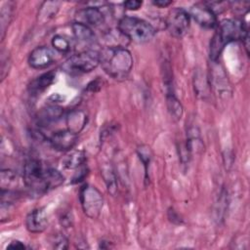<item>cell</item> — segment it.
I'll return each mask as SVG.
<instances>
[{
    "label": "cell",
    "mask_w": 250,
    "mask_h": 250,
    "mask_svg": "<svg viewBox=\"0 0 250 250\" xmlns=\"http://www.w3.org/2000/svg\"><path fill=\"white\" fill-rule=\"evenodd\" d=\"M51 146L59 151H69L77 143V134L68 129L54 132L49 138Z\"/></svg>",
    "instance_id": "cell-9"
},
{
    "label": "cell",
    "mask_w": 250,
    "mask_h": 250,
    "mask_svg": "<svg viewBox=\"0 0 250 250\" xmlns=\"http://www.w3.org/2000/svg\"><path fill=\"white\" fill-rule=\"evenodd\" d=\"M55 61V53L46 46L36 47L31 51L28 57V64L36 69L46 68Z\"/></svg>",
    "instance_id": "cell-10"
},
{
    "label": "cell",
    "mask_w": 250,
    "mask_h": 250,
    "mask_svg": "<svg viewBox=\"0 0 250 250\" xmlns=\"http://www.w3.org/2000/svg\"><path fill=\"white\" fill-rule=\"evenodd\" d=\"M138 155L140 159L142 160L144 166H145V174H146V181H148V166L151 160V152L150 148L147 146H141L138 148Z\"/></svg>",
    "instance_id": "cell-24"
},
{
    "label": "cell",
    "mask_w": 250,
    "mask_h": 250,
    "mask_svg": "<svg viewBox=\"0 0 250 250\" xmlns=\"http://www.w3.org/2000/svg\"><path fill=\"white\" fill-rule=\"evenodd\" d=\"M152 4L157 6V7H160V8H165V7L169 6V5H171L172 1H169V0H156V1H153Z\"/></svg>",
    "instance_id": "cell-31"
},
{
    "label": "cell",
    "mask_w": 250,
    "mask_h": 250,
    "mask_svg": "<svg viewBox=\"0 0 250 250\" xmlns=\"http://www.w3.org/2000/svg\"><path fill=\"white\" fill-rule=\"evenodd\" d=\"M226 207H227V191L223 188L216 202V208H215L216 220H219V221L223 220Z\"/></svg>",
    "instance_id": "cell-25"
},
{
    "label": "cell",
    "mask_w": 250,
    "mask_h": 250,
    "mask_svg": "<svg viewBox=\"0 0 250 250\" xmlns=\"http://www.w3.org/2000/svg\"><path fill=\"white\" fill-rule=\"evenodd\" d=\"M13 10L14 4L12 2H8L2 6L1 9V38L4 37L5 30L7 25H9L12 18H13Z\"/></svg>",
    "instance_id": "cell-22"
},
{
    "label": "cell",
    "mask_w": 250,
    "mask_h": 250,
    "mask_svg": "<svg viewBox=\"0 0 250 250\" xmlns=\"http://www.w3.org/2000/svg\"><path fill=\"white\" fill-rule=\"evenodd\" d=\"M87 120L88 117L84 110L72 109L66 114L65 117L66 129L75 134H78L84 129L85 125L87 124Z\"/></svg>",
    "instance_id": "cell-14"
},
{
    "label": "cell",
    "mask_w": 250,
    "mask_h": 250,
    "mask_svg": "<svg viewBox=\"0 0 250 250\" xmlns=\"http://www.w3.org/2000/svg\"><path fill=\"white\" fill-rule=\"evenodd\" d=\"M19 184V177L16 172L6 169L1 171V189L15 190V188Z\"/></svg>",
    "instance_id": "cell-21"
},
{
    "label": "cell",
    "mask_w": 250,
    "mask_h": 250,
    "mask_svg": "<svg viewBox=\"0 0 250 250\" xmlns=\"http://www.w3.org/2000/svg\"><path fill=\"white\" fill-rule=\"evenodd\" d=\"M189 24L190 17L183 8H175L170 11L166 20V26L169 33L176 38L184 37L189 29Z\"/></svg>",
    "instance_id": "cell-7"
},
{
    "label": "cell",
    "mask_w": 250,
    "mask_h": 250,
    "mask_svg": "<svg viewBox=\"0 0 250 250\" xmlns=\"http://www.w3.org/2000/svg\"><path fill=\"white\" fill-rule=\"evenodd\" d=\"M103 174H104V178L106 183L108 191L111 194H114L117 190V186H116V180H115V176H114L113 172L110 171L109 169H106V170H104Z\"/></svg>",
    "instance_id": "cell-26"
},
{
    "label": "cell",
    "mask_w": 250,
    "mask_h": 250,
    "mask_svg": "<svg viewBox=\"0 0 250 250\" xmlns=\"http://www.w3.org/2000/svg\"><path fill=\"white\" fill-rule=\"evenodd\" d=\"M99 56L104 72L116 80L125 79L132 70V54L123 46H106L99 51Z\"/></svg>",
    "instance_id": "cell-2"
},
{
    "label": "cell",
    "mask_w": 250,
    "mask_h": 250,
    "mask_svg": "<svg viewBox=\"0 0 250 250\" xmlns=\"http://www.w3.org/2000/svg\"><path fill=\"white\" fill-rule=\"evenodd\" d=\"M48 226V216L44 208H36L28 213L25 219V227L32 233L44 231Z\"/></svg>",
    "instance_id": "cell-12"
},
{
    "label": "cell",
    "mask_w": 250,
    "mask_h": 250,
    "mask_svg": "<svg viewBox=\"0 0 250 250\" xmlns=\"http://www.w3.org/2000/svg\"><path fill=\"white\" fill-rule=\"evenodd\" d=\"M22 180L31 194L40 196L60 187L64 177L54 168H45L40 160L30 158L24 163Z\"/></svg>",
    "instance_id": "cell-1"
},
{
    "label": "cell",
    "mask_w": 250,
    "mask_h": 250,
    "mask_svg": "<svg viewBox=\"0 0 250 250\" xmlns=\"http://www.w3.org/2000/svg\"><path fill=\"white\" fill-rule=\"evenodd\" d=\"M213 70H215V71L213 72V75L211 78L212 84H210V85L218 93V95L228 93L229 86L228 84V77L225 74L224 70L222 68H220L218 65L215 66L213 68Z\"/></svg>",
    "instance_id": "cell-19"
},
{
    "label": "cell",
    "mask_w": 250,
    "mask_h": 250,
    "mask_svg": "<svg viewBox=\"0 0 250 250\" xmlns=\"http://www.w3.org/2000/svg\"><path fill=\"white\" fill-rule=\"evenodd\" d=\"M8 248H10V249H25V248H27V246L23 242H21L20 240H13L7 246V249Z\"/></svg>",
    "instance_id": "cell-30"
},
{
    "label": "cell",
    "mask_w": 250,
    "mask_h": 250,
    "mask_svg": "<svg viewBox=\"0 0 250 250\" xmlns=\"http://www.w3.org/2000/svg\"><path fill=\"white\" fill-rule=\"evenodd\" d=\"M118 30L136 43H146L155 35V28L147 21L136 17H123L118 21Z\"/></svg>",
    "instance_id": "cell-4"
},
{
    "label": "cell",
    "mask_w": 250,
    "mask_h": 250,
    "mask_svg": "<svg viewBox=\"0 0 250 250\" xmlns=\"http://www.w3.org/2000/svg\"><path fill=\"white\" fill-rule=\"evenodd\" d=\"M56 73L54 71H49L38 76L28 85L29 93L31 95H40L54 83Z\"/></svg>",
    "instance_id": "cell-15"
},
{
    "label": "cell",
    "mask_w": 250,
    "mask_h": 250,
    "mask_svg": "<svg viewBox=\"0 0 250 250\" xmlns=\"http://www.w3.org/2000/svg\"><path fill=\"white\" fill-rule=\"evenodd\" d=\"M248 30L240 20H223L217 25L211 41L209 56L212 62H217L226 45L232 41L243 40Z\"/></svg>",
    "instance_id": "cell-3"
},
{
    "label": "cell",
    "mask_w": 250,
    "mask_h": 250,
    "mask_svg": "<svg viewBox=\"0 0 250 250\" xmlns=\"http://www.w3.org/2000/svg\"><path fill=\"white\" fill-rule=\"evenodd\" d=\"M86 154L83 150H69L62 159V166L65 169H79L85 164Z\"/></svg>",
    "instance_id": "cell-17"
},
{
    "label": "cell",
    "mask_w": 250,
    "mask_h": 250,
    "mask_svg": "<svg viewBox=\"0 0 250 250\" xmlns=\"http://www.w3.org/2000/svg\"><path fill=\"white\" fill-rule=\"evenodd\" d=\"M80 203L84 214L90 219L100 217L104 207L102 192L91 185H84L80 190Z\"/></svg>",
    "instance_id": "cell-6"
},
{
    "label": "cell",
    "mask_w": 250,
    "mask_h": 250,
    "mask_svg": "<svg viewBox=\"0 0 250 250\" xmlns=\"http://www.w3.org/2000/svg\"><path fill=\"white\" fill-rule=\"evenodd\" d=\"M52 46L57 52L62 54H66L71 50V44L69 39L61 34H57L53 37Z\"/></svg>",
    "instance_id": "cell-23"
},
{
    "label": "cell",
    "mask_w": 250,
    "mask_h": 250,
    "mask_svg": "<svg viewBox=\"0 0 250 250\" xmlns=\"http://www.w3.org/2000/svg\"><path fill=\"white\" fill-rule=\"evenodd\" d=\"M100 64L99 51L85 50L69 57L62 65V69L70 75L91 72Z\"/></svg>",
    "instance_id": "cell-5"
},
{
    "label": "cell",
    "mask_w": 250,
    "mask_h": 250,
    "mask_svg": "<svg viewBox=\"0 0 250 250\" xmlns=\"http://www.w3.org/2000/svg\"><path fill=\"white\" fill-rule=\"evenodd\" d=\"M71 28H72V32H73L75 38L78 41L84 42L87 44L95 43V41H96L95 33L92 30V28L89 27L88 25L76 21V22L72 23Z\"/></svg>",
    "instance_id": "cell-18"
},
{
    "label": "cell",
    "mask_w": 250,
    "mask_h": 250,
    "mask_svg": "<svg viewBox=\"0 0 250 250\" xmlns=\"http://www.w3.org/2000/svg\"><path fill=\"white\" fill-rule=\"evenodd\" d=\"M143 2L142 1H138V0H129L124 2V7L127 10L133 11V10H138L142 7Z\"/></svg>",
    "instance_id": "cell-28"
},
{
    "label": "cell",
    "mask_w": 250,
    "mask_h": 250,
    "mask_svg": "<svg viewBox=\"0 0 250 250\" xmlns=\"http://www.w3.org/2000/svg\"><path fill=\"white\" fill-rule=\"evenodd\" d=\"M62 114L63 109L61 106L56 104L48 105L44 108H41V110L38 112L36 116L37 125L44 128L51 126V124L60 120L62 117Z\"/></svg>",
    "instance_id": "cell-13"
},
{
    "label": "cell",
    "mask_w": 250,
    "mask_h": 250,
    "mask_svg": "<svg viewBox=\"0 0 250 250\" xmlns=\"http://www.w3.org/2000/svg\"><path fill=\"white\" fill-rule=\"evenodd\" d=\"M51 243H52L53 248H55V249L63 250V249H66L68 247V240L62 233L55 234L51 239Z\"/></svg>",
    "instance_id": "cell-27"
},
{
    "label": "cell",
    "mask_w": 250,
    "mask_h": 250,
    "mask_svg": "<svg viewBox=\"0 0 250 250\" xmlns=\"http://www.w3.org/2000/svg\"><path fill=\"white\" fill-rule=\"evenodd\" d=\"M168 218L174 224H181L182 223V219L172 208H170L169 211H168Z\"/></svg>",
    "instance_id": "cell-29"
},
{
    "label": "cell",
    "mask_w": 250,
    "mask_h": 250,
    "mask_svg": "<svg viewBox=\"0 0 250 250\" xmlns=\"http://www.w3.org/2000/svg\"><path fill=\"white\" fill-rule=\"evenodd\" d=\"M166 101H167V107L168 111L171 115V117L178 121L182 118L184 113V108L180 101L176 98L173 89H167L166 90Z\"/></svg>",
    "instance_id": "cell-20"
},
{
    "label": "cell",
    "mask_w": 250,
    "mask_h": 250,
    "mask_svg": "<svg viewBox=\"0 0 250 250\" xmlns=\"http://www.w3.org/2000/svg\"><path fill=\"white\" fill-rule=\"evenodd\" d=\"M199 25L205 28H214L218 25L216 14L213 12L208 3H196L194 4L188 13Z\"/></svg>",
    "instance_id": "cell-8"
},
{
    "label": "cell",
    "mask_w": 250,
    "mask_h": 250,
    "mask_svg": "<svg viewBox=\"0 0 250 250\" xmlns=\"http://www.w3.org/2000/svg\"><path fill=\"white\" fill-rule=\"evenodd\" d=\"M60 5H61V3L57 2V1L43 2L38 11L37 21L41 23L48 22L50 20H52L57 15V13L60 9Z\"/></svg>",
    "instance_id": "cell-16"
},
{
    "label": "cell",
    "mask_w": 250,
    "mask_h": 250,
    "mask_svg": "<svg viewBox=\"0 0 250 250\" xmlns=\"http://www.w3.org/2000/svg\"><path fill=\"white\" fill-rule=\"evenodd\" d=\"M77 22L88 25L89 27H98L105 21L104 12L98 6H91L81 9L76 14Z\"/></svg>",
    "instance_id": "cell-11"
}]
</instances>
